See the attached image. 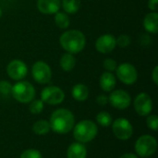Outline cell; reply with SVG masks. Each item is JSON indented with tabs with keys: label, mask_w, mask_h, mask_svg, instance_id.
Here are the masks:
<instances>
[{
	"label": "cell",
	"mask_w": 158,
	"mask_h": 158,
	"mask_svg": "<svg viewBox=\"0 0 158 158\" xmlns=\"http://www.w3.org/2000/svg\"><path fill=\"white\" fill-rule=\"evenodd\" d=\"M96 103L99 106H106L108 103V96L106 94H100L96 97Z\"/></svg>",
	"instance_id": "f546056e"
},
{
	"label": "cell",
	"mask_w": 158,
	"mask_h": 158,
	"mask_svg": "<svg viewBox=\"0 0 158 158\" xmlns=\"http://www.w3.org/2000/svg\"><path fill=\"white\" fill-rule=\"evenodd\" d=\"M59 66L66 72L71 71L76 66V58H75L74 55H72L70 53L63 54L59 59Z\"/></svg>",
	"instance_id": "d6986e66"
},
{
	"label": "cell",
	"mask_w": 158,
	"mask_h": 158,
	"mask_svg": "<svg viewBox=\"0 0 158 158\" xmlns=\"http://www.w3.org/2000/svg\"><path fill=\"white\" fill-rule=\"evenodd\" d=\"M37 9L44 15H54L61 7V0H37Z\"/></svg>",
	"instance_id": "5bb4252c"
},
{
	"label": "cell",
	"mask_w": 158,
	"mask_h": 158,
	"mask_svg": "<svg viewBox=\"0 0 158 158\" xmlns=\"http://www.w3.org/2000/svg\"><path fill=\"white\" fill-rule=\"evenodd\" d=\"M144 30L152 34H156L158 32V13L150 12L146 14L143 18V22Z\"/></svg>",
	"instance_id": "2e32d148"
},
{
	"label": "cell",
	"mask_w": 158,
	"mask_h": 158,
	"mask_svg": "<svg viewBox=\"0 0 158 158\" xmlns=\"http://www.w3.org/2000/svg\"><path fill=\"white\" fill-rule=\"evenodd\" d=\"M51 131L49 121L45 119H40L34 122L32 125V131L37 135H45Z\"/></svg>",
	"instance_id": "44dd1931"
},
{
	"label": "cell",
	"mask_w": 158,
	"mask_h": 158,
	"mask_svg": "<svg viewBox=\"0 0 158 158\" xmlns=\"http://www.w3.org/2000/svg\"><path fill=\"white\" fill-rule=\"evenodd\" d=\"M117 84V79L112 72L105 71L99 79V85L101 89L106 93L112 92Z\"/></svg>",
	"instance_id": "9a60e30c"
},
{
	"label": "cell",
	"mask_w": 158,
	"mask_h": 158,
	"mask_svg": "<svg viewBox=\"0 0 158 158\" xmlns=\"http://www.w3.org/2000/svg\"><path fill=\"white\" fill-rule=\"evenodd\" d=\"M133 106L139 116L147 117L153 111V100L148 94L140 93L133 100Z\"/></svg>",
	"instance_id": "8fae6325"
},
{
	"label": "cell",
	"mask_w": 158,
	"mask_h": 158,
	"mask_svg": "<svg viewBox=\"0 0 158 158\" xmlns=\"http://www.w3.org/2000/svg\"><path fill=\"white\" fill-rule=\"evenodd\" d=\"M148 8L153 12H157L158 0H148Z\"/></svg>",
	"instance_id": "4dcf8cb0"
},
{
	"label": "cell",
	"mask_w": 158,
	"mask_h": 158,
	"mask_svg": "<svg viewBox=\"0 0 158 158\" xmlns=\"http://www.w3.org/2000/svg\"><path fill=\"white\" fill-rule=\"evenodd\" d=\"M96 122L102 127H109L113 122V118L108 112L101 111L96 115Z\"/></svg>",
	"instance_id": "603a6c76"
},
{
	"label": "cell",
	"mask_w": 158,
	"mask_h": 158,
	"mask_svg": "<svg viewBox=\"0 0 158 158\" xmlns=\"http://www.w3.org/2000/svg\"><path fill=\"white\" fill-rule=\"evenodd\" d=\"M112 132L115 137L121 141H127L132 137L133 127L131 121L125 118H118L112 122Z\"/></svg>",
	"instance_id": "8992f818"
},
{
	"label": "cell",
	"mask_w": 158,
	"mask_h": 158,
	"mask_svg": "<svg viewBox=\"0 0 158 158\" xmlns=\"http://www.w3.org/2000/svg\"><path fill=\"white\" fill-rule=\"evenodd\" d=\"M11 89H12V84L6 81V80H3V81H0V94L2 95H8L11 94Z\"/></svg>",
	"instance_id": "f1b7e54d"
},
{
	"label": "cell",
	"mask_w": 158,
	"mask_h": 158,
	"mask_svg": "<svg viewBox=\"0 0 158 158\" xmlns=\"http://www.w3.org/2000/svg\"><path fill=\"white\" fill-rule=\"evenodd\" d=\"M103 67H104V69H105L106 71H108V72H113V71H116V69H117V67H118V63H117V61L114 60L113 58L108 57V58H106V59L104 60V62H103Z\"/></svg>",
	"instance_id": "83f0119b"
},
{
	"label": "cell",
	"mask_w": 158,
	"mask_h": 158,
	"mask_svg": "<svg viewBox=\"0 0 158 158\" xmlns=\"http://www.w3.org/2000/svg\"><path fill=\"white\" fill-rule=\"evenodd\" d=\"M134 149L139 156L143 158L150 157L155 155L157 150V141L152 135H142L135 142Z\"/></svg>",
	"instance_id": "5b68a950"
},
{
	"label": "cell",
	"mask_w": 158,
	"mask_h": 158,
	"mask_svg": "<svg viewBox=\"0 0 158 158\" xmlns=\"http://www.w3.org/2000/svg\"><path fill=\"white\" fill-rule=\"evenodd\" d=\"M71 95L78 102H84L89 97V88L83 83H77L72 87Z\"/></svg>",
	"instance_id": "ac0fdd59"
},
{
	"label": "cell",
	"mask_w": 158,
	"mask_h": 158,
	"mask_svg": "<svg viewBox=\"0 0 158 158\" xmlns=\"http://www.w3.org/2000/svg\"><path fill=\"white\" fill-rule=\"evenodd\" d=\"M41 100L45 104L56 106L65 100V93L58 86H47L44 87L41 92Z\"/></svg>",
	"instance_id": "9c48e42d"
},
{
	"label": "cell",
	"mask_w": 158,
	"mask_h": 158,
	"mask_svg": "<svg viewBox=\"0 0 158 158\" xmlns=\"http://www.w3.org/2000/svg\"><path fill=\"white\" fill-rule=\"evenodd\" d=\"M6 73L13 81H22L28 74V66L20 59H13L6 66Z\"/></svg>",
	"instance_id": "7c38bea8"
},
{
	"label": "cell",
	"mask_w": 158,
	"mask_h": 158,
	"mask_svg": "<svg viewBox=\"0 0 158 158\" xmlns=\"http://www.w3.org/2000/svg\"><path fill=\"white\" fill-rule=\"evenodd\" d=\"M19 158H43V156L36 149H27L21 153Z\"/></svg>",
	"instance_id": "4316f807"
},
{
	"label": "cell",
	"mask_w": 158,
	"mask_h": 158,
	"mask_svg": "<svg viewBox=\"0 0 158 158\" xmlns=\"http://www.w3.org/2000/svg\"><path fill=\"white\" fill-rule=\"evenodd\" d=\"M29 110L31 114L33 115H39L43 112L44 107V103L41 99H36L32 100L31 103H29Z\"/></svg>",
	"instance_id": "cb8c5ba5"
},
{
	"label": "cell",
	"mask_w": 158,
	"mask_h": 158,
	"mask_svg": "<svg viewBox=\"0 0 158 158\" xmlns=\"http://www.w3.org/2000/svg\"><path fill=\"white\" fill-rule=\"evenodd\" d=\"M116 43H117V46L125 48L131 44V36H129L128 34H121L118 38H116Z\"/></svg>",
	"instance_id": "d4e9b609"
},
{
	"label": "cell",
	"mask_w": 158,
	"mask_h": 158,
	"mask_svg": "<svg viewBox=\"0 0 158 158\" xmlns=\"http://www.w3.org/2000/svg\"><path fill=\"white\" fill-rule=\"evenodd\" d=\"M152 80L156 85L158 84V66H156L152 72Z\"/></svg>",
	"instance_id": "1f68e13d"
},
{
	"label": "cell",
	"mask_w": 158,
	"mask_h": 158,
	"mask_svg": "<svg viewBox=\"0 0 158 158\" xmlns=\"http://www.w3.org/2000/svg\"><path fill=\"white\" fill-rule=\"evenodd\" d=\"M2 15H3V10H2V8H1V6H0V19H1Z\"/></svg>",
	"instance_id": "836d02e7"
},
{
	"label": "cell",
	"mask_w": 158,
	"mask_h": 158,
	"mask_svg": "<svg viewBox=\"0 0 158 158\" xmlns=\"http://www.w3.org/2000/svg\"><path fill=\"white\" fill-rule=\"evenodd\" d=\"M119 158H139L136 154H133V153H126L124 155H122Z\"/></svg>",
	"instance_id": "d6a6232c"
},
{
	"label": "cell",
	"mask_w": 158,
	"mask_h": 158,
	"mask_svg": "<svg viewBox=\"0 0 158 158\" xmlns=\"http://www.w3.org/2000/svg\"><path fill=\"white\" fill-rule=\"evenodd\" d=\"M108 103L116 109L125 110L131 104V96L124 90H113L108 96Z\"/></svg>",
	"instance_id": "30bf717a"
},
{
	"label": "cell",
	"mask_w": 158,
	"mask_h": 158,
	"mask_svg": "<svg viewBox=\"0 0 158 158\" xmlns=\"http://www.w3.org/2000/svg\"><path fill=\"white\" fill-rule=\"evenodd\" d=\"M59 44L67 53L79 54L86 45V37L79 30H69L60 35Z\"/></svg>",
	"instance_id": "7a4b0ae2"
},
{
	"label": "cell",
	"mask_w": 158,
	"mask_h": 158,
	"mask_svg": "<svg viewBox=\"0 0 158 158\" xmlns=\"http://www.w3.org/2000/svg\"><path fill=\"white\" fill-rule=\"evenodd\" d=\"M54 21H55V24L62 30L68 29L70 24V19H69V14H67L65 12H60V11H58L55 14Z\"/></svg>",
	"instance_id": "7402d4cb"
},
{
	"label": "cell",
	"mask_w": 158,
	"mask_h": 158,
	"mask_svg": "<svg viewBox=\"0 0 158 158\" xmlns=\"http://www.w3.org/2000/svg\"><path fill=\"white\" fill-rule=\"evenodd\" d=\"M118 79L126 85H132L138 80V71L131 63H122L116 69Z\"/></svg>",
	"instance_id": "52a82bcc"
},
{
	"label": "cell",
	"mask_w": 158,
	"mask_h": 158,
	"mask_svg": "<svg viewBox=\"0 0 158 158\" xmlns=\"http://www.w3.org/2000/svg\"><path fill=\"white\" fill-rule=\"evenodd\" d=\"M73 137L76 142L87 143L95 139L98 134V127L96 123L90 119L79 121L73 127Z\"/></svg>",
	"instance_id": "3957f363"
},
{
	"label": "cell",
	"mask_w": 158,
	"mask_h": 158,
	"mask_svg": "<svg viewBox=\"0 0 158 158\" xmlns=\"http://www.w3.org/2000/svg\"><path fill=\"white\" fill-rule=\"evenodd\" d=\"M36 94L34 86L26 81H19L14 85H12L11 95L12 97L21 104L31 103Z\"/></svg>",
	"instance_id": "277c9868"
},
{
	"label": "cell",
	"mask_w": 158,
	"mask_h": 158,
	"mask_svg": "<svg viewBox=\"0 0 158 158\" xmlns=\"http://www.w3.org/2000/svg\"><path fill=\"white\" fill-rule=\"evenodd\" d=\"M146 158H148V157H146Z\"/></svg>",
	"instance_id": "e575fe53"
},
{
	"label": "cell",
	"mask_w": 158,
	"mask_h": 158,
	"mask_svg": "<svg viewBox=\"0 0 158 158\" xmlns=\"http://www.w3.org/2000/svg\"><path fill=\"white\" fill-rule=\"evenodd\" d=\"M87 149L83 143H72L67 149V158H86Z\"/></svg>",
	"instance_id": "e0dca14e"
},
{
	"label": "cell",
	"mask_w": 158,
	"mask_h": 158,
	"mask_svg": "<svg viewBox=\"0 0 158 158\" xmlns=\"http://www.w3.org/2000/svg\"><path fill=\"white\" fill-rule=\"evenodd\" d=\"M117 47L116 37L113 34L106 33L99 36L95 41V49L101 54L111 53Z\"/></svg>",
	"instance_id": "4fadbf2b"
},
{
	"label": "cell",
	"mask_w": 158,
	"mask_h": 158,
	"mask_svg": "<svg viewBox=\"0 0 158 158\" xmlns=\"http://www.w3.org/2000/svg\"><path fill=\"white\" fill-rule=\"evenodd\" d=\"M146 124L147 127L154 131H157L158 130V117L156 115H148L147 118H146Z\"/></svg>",
	"instance_id": "484cf974"
},
{
	"label": "cell",
	"mask_w": 158,
	"mask_h": 158,
	"mask_svg": "<svg viewBox=\"0 0 158 158\" xmlns=\"http://www.w3.org/2000/svg\"><path fill=\"white\" fill-rule=\"evenodd\" d=\"M81 6V0H61V6L67 14L77 13Z\"/></svg>",
	"instance_id": "ffe728a7"
},
{
	"label": "cell",
	"mask_w": 158,
	"mask_h": 158,
	"mask_svg": "<svg viewBox=\"0 0 158 158\" xmlns=\"http://www.w3.org/2000/svg\"><path fill=\"white\" fill-rule=\"evenodd\" d=\"M31 75L33 80L40 84H47L52 79V69L44 61H36L31 68Z\"/></svg>",
	"instance_id": "ba28073f"
},
{
	"label": "cell",
	"mask_w": 158,
	"mask_h": 158,
	"mask_svg": "<svg viewBox=\"0 0 158 158\" xmlns=\"http://www.w3.org/2000/svg\"><path fill=\"white\" fill-rule=\"evenodd\" d=\"M49 123L51 130L56 133L67 134L72 131L75 125V117L70 110L58 108L52 113Z\"/></svg>",
	"instance_id": "6da1fadb"
}]
</instances>
